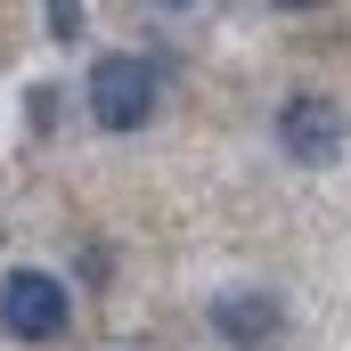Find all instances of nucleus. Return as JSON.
<instances>
[{"label": "nucleus", "instance_id": "f03ea898", "mask_svg": "<svg viewBox=\"0 0 351 351\" xmlns=\"http://www.w3.org/2000/svg\"><path fill=\"white\" fill-rule=\"evenodd\" d=\"M66 286L49 278V269H8L0 278V327L16 335V343H58L66 335Z\"/></svg>", "mask_w": 351, "mask_h": 351}, {"label": "nucleus", "instance_id": "39448f33", "mask_svg": "<svg viewBox=\"0 0 351 351\" xmlns=\"http://www.w3.org/2000/svg\"><path fill=\"white\" fill-rule=\"evenodd\" d=\"M49 41H82V0H49Z\"/></svg>", "mask_w": 351, "mask_h": 351}, {"label": "nucleus", "instance_id": "423d86ee", "mask_svg": "<svg viewBox=\"0 0 351 351\" xmlns=\"http://www.w3.org/2000/svg\"><path fill=\"white\" fill-rule=\"evenodd\" d=\"M278 8H319V0H278Z\"/></svg>", "mask_w": 351, "mask_h": 351}, {"label": "nucleus", "instance_id": "20e7f679", "mask_svg": "<svg viewBox=\"0 0 351 351\" xmlns=\"http://www.w3.org/2000/svg\"><path fill=\"white\" fill-rule=\"evenodd\" d=\"M278 327H286V311H278L269 294H221V302H213V335L237 343V351L278 343Z\"/></svg>", "mask_w": 351, "mask_h": 351}, {"label": "nucleus", "instance_id": "f257e3e1", "mask_svg": "<svg viewBox=\"0 0 351 351\" xmlns=\"http://www.w3.org/2000/svg\"><path fill=\"white\" fill-rule=\"evenodd\" d=\"M82 98H90V123L98 131H139V123H156V66L131 58V49H114V58L90 66Z\"/></svg>", "mask_w": 351, "mask_h": 351}, {"label": "nucleus", "instance_id": "0eeeda50", "mask_svg": "<svg viewBox=\"0 0 351 351\" xmlns=\"http://www.w3.org/2000/svg\"><path fill=\"white\" fill-rule=\"evenodd\" d=\"M156 8H196V0H156Z\"/></svg>", "mask_w": 351, "mask_h": 351}, {"label": "nucleus", "instance_id": "7ed1b4c3", "mask_svg": "<svg viewBox=\"0 0 351 351\" xmlns=\"http://www.w3.org/2000/svg\"><path fill=\"white\" fill-rule=\"evenodd\" d=\"M278 147H286L294 164L327 172V164L343 156V106H335V98H319V90H294V98L278 106Z\"/></svg>", "mask_w": 351, "mask_h": 351}]
</instances>
